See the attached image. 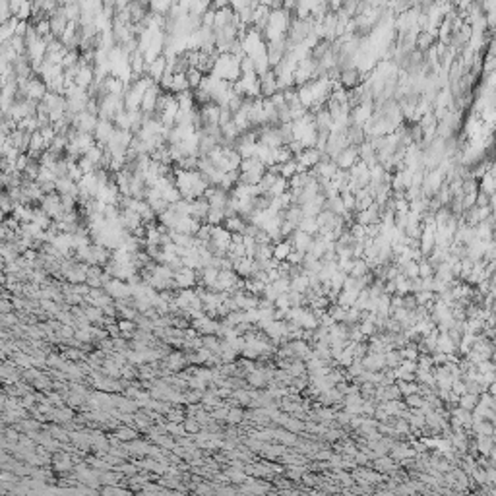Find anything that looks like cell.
<instances>
[{
  "label": "cell",
  "instance_id": "cell-1",
  "mask_svg": "<svg viewBox=\"0 0 496 496\" xmlns=\"http://www.w3.org/2000/svg\"><path fill=\"white\" fill-rule=\"evenodd\" d=\"M174 184L180 190L182 198L186 200L200 198L210 188V182L204 178V174L200 171H184L178 167H174Z\"/></svg>",
  "mask_w": 496,
  "mask_h": 496
},
{
  "label": "cell",
  "instance_id": "cell-11",
  "mask_svg": "<svg viewBox=\"0 0 496 496\" xmlns=\"http://www.w3.org/2000/svg\"><path fill=\"white\" fill-rule=\"evenodd\" d=\"M167 70H169V60H167L165 54H159L157 58H153L151 62H148V72H146V76H149L155 84H159V80L165 76Z\"/></svg>",
  "mask_w": 496,
  "mask_h": 496
},
{
  "label": "cell",
  "instance_id": "cell-8",
  "mask_svg": "<svg viewBox=\"0 0 496 496\" xmlns=\"http://www.w3.org/2000/svg\"><path fill=\"white\" fill-rule=\"evenodd\" d=\"M114 132H116V126L112 120H103L99 118V122H97V128H95V132H93V136H95V142L103 146V148H107L109 146V142H111V138L114 136Z\"/></svg>",
  "mask_w": 496,
  "mask_h": 496
},
{
  "label": "cell",
  "instance_id": "cell-25",
  "mask_svg": "<svg viewBox=\"0 0 496 496\" xmlns=\"http://www.w3.org/2000/svg\"><path fill=\"white\" fill-rule=\"evenodd\" d=\"M273 258V244L268 242V244H258L256 246V252H254V260L264 264V262L272 260Z\"/></svg>",
  "mask_w": 496,
  "mask_h": 496
},
{
  "label": "cell",
  "instance_id": "cell-3",
  "mask_svg": "<svg viewBox=\"0 0 496 496\" xmlns=\"http://www.w3.org/2000/svg\"><path fill=\"white\" fill-rule=\"evenodd\" d=\"M366 80V72H362L359 66H353V68H347V70H341V76H339V86L345 87V89H355L359 87L362 82Z\"/></svg>",
  "mask_w": 496,
  "mask_h": 496
},
{
  "label": "cell",
  "instance_id": "cell-27",
  "mask_svg": "<svg viewBox=\"0 0 496 496\" xmlns=\"http://www.w3.org/2000/svg\"><path fill=\"white\" fill-rule=\"evenodd\" d=\"M403 362V355L399 349H388L386 351V366L388 368H397Z\"/></svg>",
  "mask_w": 496,
  "mask_h": 496
},
{
  "label": "cell",
  "instance_id": "cell-16",
  "mask_svg": "<svg viewBox=\"0 0 496 496\" xmlns=\"http://www.w3.org/2000/svg\"><path fill=\"white\" fill-rule=\"evenodd\" d=\"M360 362H362V366H364L366 370H376V372L384 370L386 368V353H368Z\"/></svg>",
  "mask_w": 496,
  "mask_h": 496
},
{
  "label": "cell",
  "instance_id": "cell-10",
  "mask_svg": "<svg viewBox=\"0 0 496 496\" xmlns=\"http://www.w3.org/2000/svg\"><path fill=\"white\" fill-rule=\"evenodd\" d=\"M277 91H279V80H277V76H275L272 68L266 74L260 76V95L264 99H268V97L275 95Z\"/></svg>",
  "mask_w": 496,
  "mask_h": 496
},
{
  "label": "cell",
  "instance_id": "cell-19",
  "mask_svg": "<svg viewBox=\"0 0 496 496\" xmlns=\"http://www.w3.org/2000/svg\"><path fill=\"white\" fill-rule=\"evenodd\" d=\"M112 434L118 438V440H122L124 444H128V442H132V440H136V438H140V430H136L134 426H128V424H118L114 430H112Z\"/></svg>",
  "mask_w": 496,
  "mask_h": 496
},
{
  "label": "cell",
  "instance_id": "cell-13",
  "mask_svg": "<svg viewBox=\"0 0 496 496\" xmlns=\"http://www.w3.org/2000/svg\"><path fill=\"white\" fill-rule=\"evenodd\" d=\"M289 242H291V246L293 250H300V252H308L310 250V244H312V240H314V235H310L306 231H300L297 229L293 235L287 238Z\"/></svg>",
  "mask_w": 496,
  "mask_h": 496
},
{
  "label": "cell",
  "instance_id": "cell-6",
  "mask_svg": "<svg viewBox=\"0 0 496 496\" xmlns=\"http://www.w3.org/2000/svg\"><path fill=\"white\" fill-rule=\"evenodd\" d=\"M295 159H297L298 165H300V171H312V169L320 163V159H322V151L318 148H306V149H302Z\"/></svg>",
  "mask_w": 496,
  "mask_h": 496
},
{
  "label": "cell",
  "instance_id": "cell-35",
  "mask_svg": "<svg viewBox=\"0 0 496 496\" xmlns=\"http://www.w3.org/2000/svg\"><path fill=\"white\" fill-rule=\"evenodd\" d=\"M359 394L364 399H374L376 397V384H372V382H362L359 386ZM376 401V399H374Z\"/></svg>",
  "mask_w": 496,
  "mask_h": 496
},
{
  "label": "cell",
  "instance_id": "cell-36",
  "mask_svg": "<svg viewBox=\"0 0 496 496\" xmlns=\"http://www.w3.org/2000/svg\"><path fill=\"white\" fill-rule=\"evenodd\" d=\"M240 70H242V74H256V62H254V58L244 54L240 58Z\"/></svg>",
  "mask_w": 496,
  "mask_h": 496
},
{
  "label": "cell",
  "instance_id": "cell-39",
  "mask_svg": "<svg viewBox=\"0 0 496 496\" xmlns=\"http://www.w3.org/2000/svg\"><path fill=\"white\" fill-rule=\"evenodd\" d=\"M403 306H405L407 310H415L417 306H419L415 293H407V295H403Z\"/></svg>",
  "mask_w": 496,
  "mask_h": 496
},
{
  "label": "cell",
  "instance_id": "cell-2",
  "mask_svg": "<svg viewBox=\"0 0 496 496\" xmlns=\"http://www.w3.org/2000/svg\"><path fill=\"white\" fill-rule=\"evenodd\" d=\"M240 58H242V56H236V54H231V52H221V54H217L213 74L217 76V78H221V80H227V82L235 84L236 80L242 76V70H240Z\"/></svg>",
  "mask_w": 496,
  "mask_h": 496
},
{
  "label": "cell",
  "instance_id": "cell-14",
  "mask_svg": "<svg viewBox=\"0 0 496 496\" xmlns=\"http://www.w3.org/2000/svg\"><path fill=\"white\" fill-rule=\"evenodd\" d=\"M345 132H347V138H349V142H351V146H357V148H359L362 142L368 140V134H366V130H364V124L349 122L347 128H345Z\"/></svg>",
  "mask_w": 496,
  "mask_h": 496
},
{
  "label": "cell",
  "instance_id": "cell-4",
  "mask_svg": "<svg viewBox=\"0 0 496 496\" xmlns=\"http://www.w3.org/2000/svg\"><path fill=\"white\" fill-rule=\"evenodd\" d=\"M49 24H50V33H52V37L60 39L64 35V31L68 29V25H70V20H68V16L64 12V8H56L52 14H49Z\"/></svg>",
  "mask_w": 496,
  "mask_h": 496
},
{
  "label": "cell",
  "instance_id": "cell-9",
  "mask_svg": "<svg viewBox=\"0 0 496 496\" xmlns=\"http://www.w3.org/2000/svg\"><path fill=\"white\" fill-rule=\"evenodd\" d=\"M334 161L339 169L349 171L355 163L359 161V148H357V146H347V148L341 149V151L337 153V157H335Z\"/></svg>",
  "mask_w": 496,
  "mask_h": 496
},
{
  "label": "cell",
  "instance_id": "cell-31",
  "mask_svg": "<svg viewBox=\"0 0 496 496\" xmlns=\"http://www.w3.org/2000/svg\"><path fill=\"white\" fill-rule=\"evenodd\" d=\"M202 337H204V347H208L210 351H213V353H219V351H221V341H223V337H219L217 334L202 335Z\"/></svg>",
  "mask_w": 496,
  "mask_h": 496
},
{
  "label": "cell",
  "instance_id": "cell-40",
  "mask_svg": "<svg viewBox=\"0 0 496 496\" xmlns=\"http://www.w3.org/2000/svg\"><path fill=\"white\" fill-rule=\"evenodd\" d=\"M14 300L12 298H2V302H0V312L2 314H6V312H14Z\"/></svg>",
  "mask_w": 496,
  "mask_h": 496
},
{
  "label": "cell",
  "instance_id": "cell-29",
  "mask_svg": "<svg viewBox=\"0 0 496 496\" xmlns=\"http://www.w3.org/2000/svg\"><path fill=\"white\" fill-rule=\"evenodd\" d=\"M225 217H227V215H225L223 208H210V211H208V217H206V223L223 225Z\"/></svg>",
  "mask_w": 496,
  "mask_h": 496
},
{
  "label": "cell",
  "instance_id": "cell-38",
  "mask_svg": "<svg viewBox=\"0 0 496 496\" xmlns=\"http://www.w3.org/2000/svg\"><path fill=\"white\" fill-rule=\"evenodd\" d=\"M188 388H190V390H200V392H204V394H206V390L210 388V382L202 380V378H198V376H190V380H188Z\"/></svg>",
  "mask_w": 496,
  "mask_h": 496
},
{
  "label": "cell",
  "instance_id": "cell-20",
  "mask_svg": "<svg viewBox=\"0 0 496 496\" xmlns=\"http://www.w3.org/2000/svg\"><path fill=\"white\" fill-rule=\"evenodd\" d=\"M246 380H248V386H250V388H266L268 382H270L264 368H256L254 372H250L246 376Z\"/></svg>",
  "mask_w": 496,
  "mask_h": 496
},
{
  "label": "cell",
  "instance_id": "cell-22",
  "mask_svg": "<svg viewBox=\"0 0 496 496\" xmlns=\"http://www.w3.org/2000/svg\"><path fill=\"white\" fill-rule=\"evenodd\" d=\"M479 401H481V396L471 394V392H465L463 396H459L458 407H463V409H467V411H475L477 409V405H479Z\"/></svg>",
  "mask_w": 496,
  "mask_h": 496
},
{
  "label": "cell",
  "instance_id": "cell-26",
  "mask_svg": "<svg viewBox=\"0 0 496 496\" xmlns=\"http://www.w3.org/2000/svg\"><path fill=\"white\" fill-rule=\"evenodd\" d=\"M186 78H188V84H190V89H198L202 86V82H204V72L198 70L196 66H192V68H188V72H186Z\"/></svg>",
  "mask_w": 496,
  "mask_h": 496
},
{
  "label": "cell",
  "instance_id": "cell-12",
  "mask_svg": "<svg viewBox=\"0 0 496 496\" xmlns=\"http://www.w3.org/2000/svg\"><path fill=\"white\" fill-rule=\"evenodd\" d=\"M95 68L93 66H89V64H80V70H78V74H76V80L74 84L78 87H82V89H89V86L95 82Z\"/></svg>",
  "mask_w": 496,
  "mask_h": 496
},
{
  "label": "cell",
  "instance_id": "cell-18",
  "mask_svg": "<svg viewBox=\"0 0 496 496\" xmlns=\"http://www.w3.org/2000/svg\"><path fill=\"white\" fill-rule=\"evenodd\" d=\"M246 225L248 221L242 217V215H233V217H225L223 221V227L229 231V233H240V235H244V231H246Z\"/></svg>",
  "mask_w": 496,
  "mask_h": 496
},
{
  "label": "cell",
  "instance_id": "cell-28",
  "mask_svg": "<svg viewBox=\"0 0 496 496\" xmlns=\"http://www.w3.org/2000/svg\"><path fill=\"white\" fill-rule=\"evenodd\" d=\"M477 448L481 452V456H490L492 448H494V438L492 436H477Z\"/></svg>",
  "mask_w": 496,
  "mask_h": 496
},
{
  "label": "cell",
  "instance_id": "cell-21",
  "mask_svg": "<svg viewBox=\"0 0 496 496\" xmlns=\"http://www.w3.org/2000/svg\"><path fill=\"white\" fill-rule=\"evenodd\" d=\"M244 415H246V407H242V405H229L227 424H235V426H238L240 422L244 421Z\"/></svg>",
  "mask_w": 496,
  "mask_h": 496
},
{
  "label": "cell",
  "instance_id": "cell-37",
  "mask_svg": "<svg viewBox=\"0 0 496 496\" xmlns=\"http://www.w3.org/2000/svg\"><path fill=\"white\" fill-rule=\"evenodd\" d=\"M419 277H434V266L428 262V258H422L419 262Z\"/></svg>",
  "mask_w": 496,
  "mask_h": 496
},
{
  "label": "cell",
  "instance_id": "cell-5",
  "mask_svg": "<svg viewBox=\"0 0 496 496\" xmlns=\"http://www.w3.org/2000/svg\"><path fill=\"white\" fill-rule=\"evenodd\" d=\"M97 122H99V116H95V114H91V112L87 111L78 112V114H74V118H72V126H74L76 130L87 132V134H93L95 132Z\"/></svg>",
  "mask_w": 496,
  "mask_h": 496
},
{
  "label": "cell",
  "instance_id": "cell-30",
  "mask_svg": "<svg viewBox=\"0 0 496 496\" xmlns=\"http://www.w3.org/2000/svg\"><path fill=\"white\" fill-rule=\"evenodd\" d=\"M297 173H300V165H298L297 159H291V161H287L281 165V176L287 178V180L293 178Z\"/></svg>",
  "mask_w": 496,
  "mask_h": 496
},
{
  "label": "cell",
  "instance_id": "cell-24",
  "mask_svg": "<svg viewBox=\"0 0 496 496\" xmlns=\"http://www.w3.org/2000/svg\"><path fill=\"white\" fill-rule=\"evenodd\" d=\"M190 89V84H188V78L186 74H173V84H171V93H184Z\"/></svg>",
  "mask_w": 496,
  "mask_h": 496
},
{
  "label": "cell",
  "instance_id": "cell-33",
  "mask_svg": "<svg viewBox=\"0 0 496 496\" xmlns=\"http://www.w3.org/2000/svg\"><path fill=\"white\" fill-rule=\"evenodd\" d=\"M405 399V403H407V409H421L422 405L426 403V399L417 392V394H409V396L403 397Z\"/></svg>",
  "mask_w": 496,
  "mask_h": 496
},
{
  "label": "cell",
  "instance_id": "cell-32",
  "mask_svg": "<svg viewBox=\"0 0 496 496\" xmlns=\"http://www.w3.org/2000/svg\"><path fill=\"white\" fill-rule=\"evenodd\" d=\"M298 229L300 231H306V233H310V235H316L318 233V219L316 217H302V221L298 223Z\"/></svg>",
  "mask_w": 496,
  "mask_h": 496
},
{
  "label": "cell",
  "instance_id": "cell-23",
  "mask_svg": "<svg viewBox=\"0 0 496 496\" xmlns=\"http://www.w3.org/2000/svg\"><path fill=\"white\" fill-rule=\"evenodd\" d=\"M291 250H293V246H291V242L285 238V240L273 244V258L279 262H285L289 258V254H291Z\"/></svg>",
  "mask_w": 496,
  "mask_h": 496
},
{
  "label": "cell",
  "instance_id": "cell-17",
  "mask_svg": "<svg viewBox=\"0 0 496 496\" xmlns=\"http://www.w3.org/2000/svg\"><path fill=\"white\" fill-rule=\"evenodd\" d=\"M56 192L64 196V194H70V196H76L80 194V186L76 180H72L70 176H64V178H56Z\"/></svg>",
  "mask_w": 496,
  "mask_h": 496
},
{
  "label": "cell",
  "instance_id": "cell-34",
  "mask_svg": "<svg viewBox=\"0 0 496 496\" xmlns=\"http://www.w3.org/2000/svg\"><path fill=\"white\" fill-rule=\"evenodd\" d=\"M182 424H184L186 432L192 434V436H194V434H198L200 430L204 428V426L200 424V421L196 419V417H194V415H186V419H184V422H182Z\"/></svg>",
  "mask_w": 496,
  "mask_h": 496
},
{
  "label": "cell",
  "instance_id": "cell-7",
  "mask_svg": "<svg viewBox=\"0 0 496 496\" xmlns=\"http://www.w3.org/2000/svg\"><path fill=\"white\" fill-rule=\"evenodd\" d=\"M161 93H163L161 86H159V84H153V86L146 91V95H144V99H142V107H140V109L146 112V114H155V111H157V103H159Z\"/></svg>",
  "mask_w": 496,
  "mask_h": 496
},
{
  "label": "cell",
  "instance_id": "cell-15",
  "mask_svg": "<svg viewBox=\"0 0 496 496\" xmlns=\"http://www.w3.org/2000/svg\"><path fill=\"white\" fill-rule=\"evenodd\" d=\"M438 43V37H436V31H430V29H421L417 33V43L415 47L422 52H426L428 49H432L434 45Z\"/></svg>",
  "mask_w": 496,
  "mask_h": 496
}]
</instances>
